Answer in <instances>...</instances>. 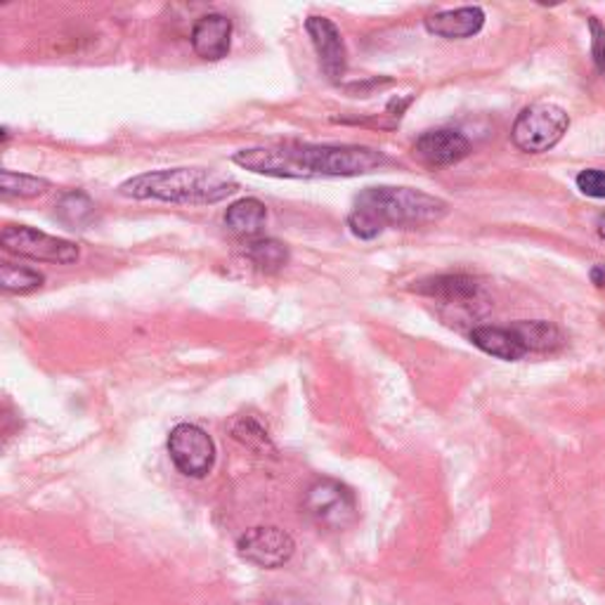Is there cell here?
I'll use <instances>...</instances> for the list:
<instances>
[{
    "instance_id": "cell-1",
    "label": "cell",
    "mask_w": 605,
    "mask_h": 605,
    "mask_svg": "<svg viewBox=\"0 0 605 605\" xmlns=\"http://www.w3.org/2000/svg\"><path fill=\"white\" fill-rule=\"evenodd\" d=\"M232 161L251 173L289 180L353 178L374 173L388 163L381 151L372 147L308 142H284L241 149L232 157Z\"/></svg>"
},
{
    "instance_id": "cell-2",
    "label": "cell",
    "mask_w": 605,
    "mask_h": 605,
    "mask_svg": "<svg viewBox=\"0 0 605 605\" xmlns=\"http://www.w3.org/2000/svg\"><path fill=\"white\" fill-rule=\"evenodd\" d=\"M449 204L441 196L412 187H369L362 192L347 216L357 239H376L386 227H419L443 220Z\"/></svg>"
},
{
    "instance_id": "cell-3",
    "label": "cell",
    "mask_w": 605,
    "mask_h": 605,
    "mask_svg": "<svg viewBox=\"0 0 605 605\" xmlns=\"http://www.w3.org/2000/svg\"><path fill=\"white\" fill-rule=\"evenodd\" d=\"M239 190L237 180L214 169H163L128 178L118 192L130 199L165 204H218Z\"/></svg>"
},
{
    "instance_id": "cell-4",
    "label": "cell",
    "mask_w": 605,
    "mask_h": 605,
    "mask_svg": "<svg viewBox=\"0 0 605 605\" xmlns=\"http://www.w3.org/2000/svg\"><path fill=\"white\" fill-rule=\"evenodd\" d=\"M570 116L553 102H537L525 107L511 128V140L525 155H541L563 140Z\"/></svg>"
},
{
    "instance_id": "cell-5",
    "label": "cell",
    "mask_w": 605,
    "mask_h": 605,
    "mask_svg": "<svg viewBox=\"0 0 605 605\" xmlns=\"http://www.w3.org/2000/svg\"><path fill=\"white\" fill-rule=\"evenodd\" d=\"M302 511L317 527L331 529V533L351 527L359 513L355 492L331 478L312 482L306 490V496H302Z\"/></svg>"
},
{
    "instance_id": "cell-6",
    "label": "cell",
    "mask_w": 605,
    "mask_h": 605,
    "mask_svg": "<svg viewBox=\"0 0 605 605\" xmlns=\"http://www.w3.org/2000/svg\"><path fill=\"white\" fill-rule=\"evenodd\" d=\"M0 247L20 255V259H32L38 263L71 265L81 259L79 244L69 239L45 235L28 225H8L0 232Z\"/></svg>"
},
{
    "instance_id": "cell-7",
    "label": "cell",
    "mask_w": 605,
    "mask_h": 605,
    "mask_svg": "<svg viewBox=\"0 0 605 605\" xmlns=\"http://www.w3.org/2000/svg\"><path fill=\"white\" fill-rule=\"evenodd\" d=\"M169 454L183 476L206 478L216 464V443L194 423H178L169 435Z\"/></svg>"
},
{
    "instance_id": "cell-8",
    "label": "cell",
    "mask_w": 605,
    "mask_h": 605,
    "mask_svg": "<svg viewBox=\"0 0 605 605\" xmlns=\"http://www.w3.org/2000/svg\"><path fill=\"white\" fill-rule=\"evenodd\" d=\"M239 556L244 561L259 566V568H279L284 566L289 558L294 556L296 544L289 533H284L279 527L263 525V527H253L247 535H241L239 544Z\"/></svg>"
},
{
    "instance_id": "cell-9",
    "label": "cell",
    "mask_w": 605,
    "mask_h": 605,
    "mask_svg": "<svg viewBox=\"0 0 605 605\" xmlns=\"http://www.w3.org/2000/svg\"><path fill=\"white\" fill-rule=\"evenodd\" d=\"M306 32L315 45L317 57H320L322 71L331 81H341L347 67V53L339 26L327 18H317V14H312V18L306 20Z\"/></svg>"
},
{
    "instance_id": "cell-10",
    "label": "cell",
    "mask_w": 605,
    "mask_h": 605,
    "mask_svg": "<svg viewBox=\"0 0 605 605\" xmlns=\"http://www.w3.org/2000/svg\"><path fill=\"white\" fill-rule=\"evenodd\" d=\"M471 142L461 130L435 128L426 130L414 145V155L426 165H454L468 157Z\"/></svg>"
},
{
    "instance_id": "cell-11",
    "label": "cell",
    "mask_w": 605,
    "mask_h": 605,
    "mask_svg": "<svg viewBox=\"0 0 605 605\" xmlns=\"http://www.w3.org/2000/svg\"><path fill=\"white\" fill-rule=\"evenodd\" d=\"M192 50L206 62H218L232 48V20L225 14L210 12L196 20L190 34Z\"/></svg>"
},
{
    "instance_id": "cell-12",
    "label": "cell",
    "mask_w": 605,
    "mask_h": 605,
    "mask_svg": "<svg viewBox=\"0 0 605 605\" xmlns=\"http://www.w3.org/2000/svg\"><path fill=\"white\" fill-rule=\"evenodd\" d=\"M482 26H486V12H482V8H478V5L443 10V12L431 14V18L426 20L429 34L447 38V41L471 38V36L480 34Z\"/></svg>"
},
{
    "instance_id": "cell-13",
    "label": "cell",
    "mask_w": 605,
    "mask_h": 605,
    "mask_svg": "<svg viewBox=\"0 0 605 605\" xmlns=\"http://www.w3.org/2000/svg\"><path fill=\"white\" fill-rule=\"evenodd\" d=\"M471 341L482 353L506 362H516L527 353L511 327H478L471 331Z\"/></svg>"
},
{
    "instance_id": "cell-14",
    "label": "cell",
    "mask_w": 605,
    "mask_h": 605,
    "mask_svg": "<svg viewBox=\"0 0 605 605\" xmlns=\"http://www.w3.org/2000/svg\"><path fill=\"white\" fill-rule=\"evenodd\" d=\"M511 329H513V334L518 336V341L523 343L527 353L529 351L551 353V351H558V347L566 343L563 331L556 324L544 322V320H523V322L511 324Z\"/></svg>"
},
{
    "instance_id": "cell-15",
    "label": "cell",
    "mask_w": 605,
    "mask_h": 605,
    "mask_svg": "<svg viewBox=\"0 0 605 605\" xmlns=\"http://www.w3.org/2000/svg\"><path fill=\"white\" fill-rule=\"evenodd\" d=\"M416 292L447 302H466L480 294V284L468 275H441L419 282Z\"/></svg>"
},
{
    "instance_id": "cell-16",
    "label": "cell",
    "mask_w": 605,
    "mask_h": 605,
    "mask_svg": "<svg viewBox=\"0 0 605 605\" xmlns=\"http://www.w3.org/2000/svg\"><path fill=\"white\" fill-rule=\"evenodd\" d=\"M265 220H267V208L261 199H253V196L239 199L225 210V225L230 227L235 235H241V237L259 235L265 227Z\"/></svg>"
},
{
    "instance_id": "cell-17",
    "label": "cell",
    "mask_w": 605,
    "mask_h": 605,
    "mask_svg": "<svg viewBox=\"0 0 605 605\" xmlns=\"http://www.w3.org/2000/svg\"><path fill=\"white\" fill-rule=\"evenodd\" d=\"M95 202L81 190H73L62 194V199L57 202V220L65 222L71 230H85V227L95 220Z\"/></svg>"
},
{
    "instance_id": "cell-18",
    "label": "cell",
    "mask_w": 605,
    "mask_h": 605,
    "mask_svg": "<svg viewBox=\"0 0 605 605\" xmlns=\"http://www.w3.org/2000/svg\"><path fill=\"white\" fill-rule=\"evenodd\" d=\"M247 255L249 261L265 272H277L286 263H289V249L277 239H253L247 244Z\"/></svg>"
},
{
    "instance_id": "cell-19",
    "label": "cell",
    "mask_w": 605,
    "mask_h": 605,
    "mask_svg": "<svg viewBox=\"0 0 605 605\" xmlns=\"http://www.w3.org/2000/svg\"><path fill=\"white\" fill-rule=\"evenodd\" d=\"M50 190V183L45 178L28 175V173H14V171H0V192L5 196H18V199H34Z\"/></svg>"
},
{
    "instance_id": "cell-20",
    "label": "cell",
    "mask_w": 605,
    "mask_h": 605,
    "mask_svg": "<svg viewBox=\"0 0 605 605\" xmlns=\"http://www.w3.org/2000/svg\"><path fill=\"white\" fill-rule=\"evenodd\" d=\"M0 286H3V292L8 294H28L41 289L43 275L32 267L3 263L0 265Z\"/></svg>"
},
{
    "instance_id": "cell-21",
    "label": "cell",
    "mask_w": 605,
    "mask_h": 605,
    "mask_svg": "<svg viewBox=\"0 0 605 605\" xmlns=\"http://www.w3.org/2000/svg\"><path fill=\"white\" fill-rule=\"evenodd\" d=\"M232 433H235V437H237L239 443H244L251 449H259V447H255V441H259L263 447H267V443H270L267 441V433L253 419H239L235 423Z\"/></svg>"
},
{
    "instance_id": "cell-22",
    "label": "cell",
    "mask_w": 605,
    "mask_h": 605,
    "mask_svg": "<svg viewBox=\"0 0 605 605\" xmlns=\"http://www.w3.org/2000/svg\"><path fill=\"white\" fill-rule=\"evenodd\" d=\"M578 190L592 199H605V171L586 169L578 175Z\"/></svg>"
},
{
    "instance_id": "cell-23",
    "label": "cell",
    "mask_w": 605,
    "mask_h": 605,
    "mask_svg": "<svg viewBox=\"0 0 605 605\" xmlns=\"http://www.w3.org/2000/svg\"><path fill=\"white\" fill-rule=\"evenodd\" d=\"M589 28H592V55H594V62H596L598 71L605 73V28H603V24L596 18L589 20Z\"/></svg>"
},
{
    "instance_id": "cell-24",
    "label": "cell",
    "mask_w": 605,
    "mask_h": 605,
    "mask_svg": "<svg viewBox=\"0 0 605 605\" xmlns=\"http://www.w3.org/2000/svg\"><path fill=\"white\" fill-rule=\"evenodd\" d=\"M592 279H594L596 286H605V267L596 265V267L592 270Z\"/></svg>"
},
{
    "instance_id": "cell-25",
    "label": "cell",
    "mask_w": 605,
    "mask_h": 605,
    "mask_svg": "<svg viewBox=\"0 0 605 605\" xmlns=\"http://www.w3.org/2000/svg\"><path fill=\"white\" fill-rule=\"evenodd\" d=\"M598 235H601V239H605V216L598 218Z\"/></svg>"
}]
</instances>
